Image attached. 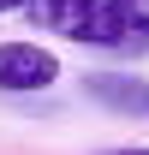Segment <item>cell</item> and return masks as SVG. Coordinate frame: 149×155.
Returning <instances> with one entry per match:
<instances>
[{
	"label": "cell",
	"mask_w": 149,
	"mask_h": 155,
	"mask_svg": "<svg viewBox=\"0 0 149 155\" xmlns=\"http://www.w3.org/2000/svg\"><path fill=\"white\" fill-rule=\"evenodd\" d=\"M90 96L108 107H125V114H149V84L137 78H90Z\"/></svg>",
	"instance_id": "3"
},
{
	"label": "cell",
	"mask_w": 149,
	"mask_h": 155,
	"mask_svg": "<svg viewBox=\"0 0 149 155\" xmlns=\"http://www.w3.org/2000/svg\"><path fill=\"white\" fill-rule=\"evenodd\" d=\"M60 78V54L42 48V42H0V90L6 96H30V90H48Z\"/></svg>",
	"instance_id": "2"
},
{
	"label": "cell",
	"mask_w": 149,
	"mask_h": 155,
	"mask_svg": "<svg viewBox=\"0 0 149 155\" xmlns=\"http://www.w3.org/2000/svg\"><path fill=\"white\" fill-rule=\"evenodd\" d=\"M24 6H30V0H0V12H24Z\"/></svg>",
	"instance_id": "5"
},
{
	"label": "cell",
	"mask_w": 149,
	"mask_h": 155,
	"mask_svg": "<svg viewBox=\"0 0 149 155\" xmlns=\"http://www.w3.org/2000/svg\"><path fill=\"white\" fill-rule=\"evenodd\" d=\"M101 155H149V143H131V149H101Z\"/></svg>",
	"instance_id": "4"
},
{
	"label": "cell",
	"mask_w": 149,
	"mask_h": 155,
	"mask_svg": "<svg viewBox=\"0 0 149 155\" xmlns=\"http://www.w3.org/2000/svg\"><path fill=\"white\" fill-rule=\"evenodd\" d=\"M24 18L66 42H84V48H125L137 36L125 0H30Z\"/></svg>",
	"instance_id": "1"
}]
</instances>
